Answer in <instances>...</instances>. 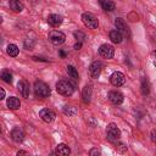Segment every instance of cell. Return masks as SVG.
<instances>
[{
	"label": "cell",
	"mask_w": 156,
	"mask_h": 156,
	"mask_svg": "<svg viewBox=\"0 0 156 156\" xmlns=\"http://www.w3.org/2000/svg\"><path fill=\"white\" fill-rule=\"evenodd\" d=\"M110 82H111V84H112L113 87H121V85L124 84V82H126V77H124V74H123L122 72L116 71V72H113V73L111 74V77H110Z\"/></svg>",
	"instance_id": "8"
},
{
	"label": "cell",
	"mask_w": 156,
	"mask_h": 156,
	"mask_svg": "<svg viewBox=\"0 0 156 156\" xmlns=\"http://www.w3.org/2000/svg\"><path fill=\"white\" fill-rule=\"evenodd\" d=\"M116 149H118L119 151H122V152H123V151H126V150H127V146H126L124 144H116Z\"/></svg>",
	"instance_id": "28"
},
{
	"label": "cell",
	"mask_w": 156,
	"mask_h": 156,
	"mask_svg": "<svg viewBox=\"0 0 156 156\" xmlns=\"http://www.w3.org/2000/svg\"><path fill=\"white\" fill-rule=\"evenodd\" d=\"M82 21H83L84 26L88 27V28H90V29H96L99 27L98 18L93 13H90V12H84L82 15Z\"/></svg>",
	"instance_id": "3"
},
{
	"label": "cell",
	"mask_w": 156,
	"mask_h": 156,
	"mask_svg": "<svg viewBox=\"0 0 156 156\" xmlns=\"http://www.w3.org/2000/svg\"><path fill=\"white\" fill-rule=\"evenodd\" d=\"M99 54L101 57L104 58H112L113 55H115V49L112 45L110 44H102L100 48H99Z\"/></svg>",
	"instance_id": "7"
},
{
	"label": "cell",
	"mask_w": 156,
	"mask_h": 156,
	"mask_svg": "<svg viewBox=\"0 0 156 156\" xmlns=\"http://www.w3.org/2000/svg\"><path fill=\"white\" fill-rule=\"evenodd\" d=\"M39 116H40V118H41L44 122H46V123H51V122L55 119V117H56L55 112H54L52 110H49V108H43V110H40Z\"/></svg>",
	"instance_id": "10"
},
{
	"label": "cell",
	"mask_w": 156,
	"mask_h": 156,
	"mask_svg": "<svg viewBox=\"0 0 156 156\" xmlns=\"http://www.w3.org/2000/svg\"><path fill=\"white\" fill-rule=\"evenodd\" d=\"M115 26H116V28H117V30L122 34V35H124V37H128L129 35V27L126 24V22H124V20L123 18H116V21H115Z\"/></svg>",
	"instance_id": "9"
},
{
	"label": "cell",
	"mask_w": 156,
	"mask_h": 156,
	"mask_svg": "<svg viewBox=\"0 0 156 156\" xmlns=\"http://www.w3.org/2000/svg\"><path fill=\"white\" fill-rule=\"evenodd\" d=\"M65 39H66V35L60 32V30H51L49 33V40L54 44V45H61L65 43Z\"/></svg>",
	"instance_id": "5"
},
{
	"label": "cell",
	"mask_w": 156,
	"mask_h": 156,
	"mask_svg": "<svg viewBox=\"0 0 156 156\" xmlns=\"http://www.w3.org/2000/svg\"><path fill=\"white\" fill-rule=\"evenodd\" d=\"M63 113L67 115V116H76V115L78 113V110H77V107H74V106L66 105V106L63 107Z\"/></svg>",
	"instance_id": "21"
},
{
	"label": "cell",
	"mask_w": 156,
	"mask_h": 156,
	"mask_svg": "<svg viewBox=\"0 0 156 156\" xmlns=\"http://www.w3.org/2000/svg\"><path fill=\"white\" fill-rule=\"evenodd\" d=\"M99 2L105 11H113L116 7V5L112 0H99Z\"/></svg>",
	"instance_id": "18"
},
{
	"label": "cell",
	"mask_w": 156,
	"mask_h": 156,
	"mask_svg": "<svg viewBox=\"0 0 156 156\" xmlns=\"http://www.w3.org/2000/svg\"><path fill=\"white\" fill-rule=\"evenodd\" d=\"M11 138L13 141L16 143H21L23 139H24V132L22 128L20 127H15L12 130H11Z\"/></svg>",
	"instance_id": "12"
},
{
	"label": "cell",
	"mask_w": 156,
	"mask_h": 156,
	"mask_svg": "<svg viewBox=\"0 0 156 156\" xmlns=\"http://www.w3.org/2000/svg\"><path fill=\"white\" fill-rule=\"evenodd\" d=\"M34 44H35V41L33 39H26L24 40V48L28 49V50H32L33 46H34Z\"/></svg>",
	"instance_id": "27"
},
{
	"label": "cell",
	"mask_w": 156,
	"mask_h": 156,
	"mask_svg": "<svg viewBox=\"0 0 156 156\" xmlns=\"http://www.w3.org/2000/svg\"><path fill=\"white\" fill-rule=\"evenodd\" d=\"M74 38H76L79 43H83V41H84V39H85V34H84L83 32L78 30V32H74Z\"/></svg>",
	"instance_id": "26"
},
{
	"label": "cell",
	"mask_w": 156,
	"mask_h": 156,
	"mask_svg": "<svg viewBox=\"0 0 156 156\" xmlns=\"http://www.w3.org/2000/svg\"><path fill=\"white\" fill-rule=\"evenodd\" d=\"M1 22H2V18H1V16H0V23H1Z\"/></svg>",
	"instance_id": "33"
},
{
	"label": "cell",
	"mask_w": 156,
	"mask_h": 156,
	"mask_svg": "<svg viewBox=\"0 0 156 156\" xmlns=\"http://www.w3.org/2000/svg\"><path fill=\"white\" fill-rule=\"evenodd\" d=\"M106 134H107V139L110 140V141H117L118 139H119V136H121V130H119V128L117 127V124H115V123H110L108 126H107V129H106Z\"/></svg>",
	"instance_id": "4"
},
{
	"label": "cell",
	"mask_w": 156,
	"mask_h": 156,
	"mask_svg": "<svg viewBox=\"0 0 156 156\" xmlns=\"http://www.w3.org/2000/svg\"><path fill=\"white\" fill-rule=\"evenodd\" d=\"M56 90L58 94H61L63 96H71L74 91V87L71 82H68L66 79H61L56 84Z\"/></svg>",
	"instance_id": "1"
},
{
	"label": "cell",
	"mask_w": 156,
	"mask_h": 156,
	"mask_svg": "<svg viewBox=\"0 0 156 156\" xmlns=\"http://www.w3.org/2000/svg\"><path fill=\"white\" fill-rule=\"evenodd\" d=\"M17 88H18V90L23 98H26V99L29 98V93H30L29 91V84L26 80H20L17 84Z\"/></svg>",
	"instance_id": "13"
},
{
	"label": "cell",
	"mask_w": 156,
	"mask_h": 156,
	"mask_svg": "<svg viewBox=\"0 0 156 156\" xmlns=\"http://www.w3.org/2000/svg\"><path fill=\"white\" fill-rule=\"evenodd\" d=\"M108 35H110L111 41L115 43V44H119V43H122V40H123V35H122L117 29H116V30H111Z\"/></svg>",
	"instance_id": "16"
},
{
	"label": "cell",
	"mask_w": 156,
	"mask_h": 156,
	"mask_svg": "<svg viewBox=\"0 0 156 156\" xmlns=\"http://www.w3.org/2000/svg\"><path fill=\"white\" fill-rule=\"evenodd\" d=\"M94 154H98V155H99V154H100V151H99V150H96V149H93V150L90 151V155H94Z\"/></svg>",
	"instance_id": "32"
},
{
	"label": "cell",
	"mask_w": 156,
	"mask_h": 156,
	"mask_svg": "<svg viewBox=\"0 0 156 156\" xmlns=\"http://www.w3.org/2000/svg\"><path fill=\"white\" fill-rule=\"evenodd\" d=\"M6 105H7V107L11 108V110H18V108L21 107V101H20V99H17L16 96H11V98H9V99L6 100Z\"/></svg>",
	"instance_id": "15"
},
{
	"label": "cell",
	"mask_w": 156,
	"mask_h": 156,
	"mask_svg": "<svg viewBox=\"0 0 156 156\" xmlns=\"http://www.w3.org/2000/svg\"><path fill=\"white\" fill-rule=\"evenodd\" d=\"M80 46H82V43H79V41L74 44V49H76V50H79V49H80Z\"/></svg>",
	"instance_id": "31"
},
{
	"label": "cell",
	"mask_w": 156,
	"mask_h": 156,
	"mask_svg": "<svg viewBox=\"0 0 156 156\" xmlns=\"http://www.w3.org/2000/svg\"><path fill=\"white\" fill-rule=\"evenodd\" d=\"M102 68H104V65H102L101 61H94V62L89 66V74H90V77L94 78V79H95V78H99V76H100Z\"/></svg>",
	"instance_id": "6"
},
{
	"label": "cell",
	"mask_w": 156,
	"mask_h": 156,
	"mask_svg": "<svg viewBox=\"0 0 156 156\" xmlns=\"http://www.w3.org/2000/svg\"><path fill=\"white\" fill-rule=\"evenodd\" d=\"M4 98H5V90L0 87V100H2Z\"/></svg>",
	"instance_id": "29"
},
{
	"label": "cell",
	"mask_w": 156,
	"mask_h": 156,
	"mask_svg": "<svg viewBox=\"0 0 156 156\" xmlns=\"http://www.w3.org/2000/svg\"><path fill=\"white\" fill-rule=\"evenodd\" d=\"M34 93H35V95H37L38 98L44 99V98H48V96L50 95V88H49V85L45 84L44 82L37 80V82L34 83Z\"/></svg>",
	"instance_id": "2"
},
{
	"label": "cell",
	"mask_w": 156,
	"mask_h": 156,
	"mask_svg": "<svg viewBox=\"0 0 156 156\" xmlns=\"http://www.w3.org/2000/svg\"><path fill=\"white\" fill-rule=\"evenodd\" d=\"M10 7L11 10H13L15 12H21L24 9V5L22 4V1L20 0H10Z\"/></svg>",
	"instance_id": "19"
},
{
	"label": "cell",
	"mask_w": 156,
	"mask_h": 156,
	"mask_svg": "<svg viewBox=\"0 0 156 156\" xmlns=\"http://www.w3.org/2000/svg\"><path fill=\"white\" fill-rule=\"evenodd\" d=\"M0 133H1V128H0Z\"/></svg>",
	"instance_id": "34"
},
{
	"label": "cell",
	"mask_w": 156,
	"mask_h": 156,
	"mask_svg": "<svg viewBox=\"0 0 156 156\" xmlns=\"http://www.w3.org/2000/svg\"><path fill=\"white\" fill-rule=\"evenodd\" d=\"M107 98L108 100L113 104V105H121L123 102V95L119 93V91H116V90H112L107 94Z\"/></svg>",
	"instance_id": "11"
},
{
	"label": "cell",
	"mask_w": 156,
	"mask_h": 156,
	"mask_svg": "<svg viewBox=\"0 0 156 156\" xmlns=\"http://www.w3.org/2000/svg\"><path fill=\"white\" fill-rule=\"evenodd\" d=\"M141 93H143V95H147L150 93V85H149L147 80H145V79L141 83Z\"/></svg>",
	"instance_id": "25"
},
{
	"label": "cell",
	"mask_w": 156,
	"mask_h": 156,
	"mask_svg": "<svg viewBox=\"0 0 156 156\" xmlns=\"http://www.w3.org/2000/svg\"><path fill=\"white\" fill-rule=\"evenodd\" d=\"M67 73H68V76H69L71 78H73V79H76V80L79 78L78 71H77V68H76L74 66H67Z\"/></svg>",
	"instance_id": "22"
},
{
	"label": "cell",
	"mask_w": 156,
	"mask_h": 156,
	"mask_svg": "<svg viewBox=\"0 0 156 156\" xmlns=\"http://www.w3.org/2000/svg\"><path fill=\"white\" fill-rule=\"evenodd\" d=\"M56 154L61 155V156H67V155L71 154V149L66 144H58L56 146Z\"/></svg>",
	"instance_id": "17"
},
{
	"label": "cell",
	"mask_w": 156,
	"mask_h": 156,
	"mask_svg": "<svg viewBox=\"0 0 156 156\" xmlns=\"http://www.w3.org/2000/svg\"><path fill=\"white\" fill-rule=\"evenodd\" d=\"M0 78L6 83H11L12 82V74L10 73V71H6V69L0 73Z\"/></svg>",
	"instance_id": "23"
},
{
	"label": "cell",
	"mask_w": 156,
	"mask_h": 156,
	"mask_svg": "<svg viewBox=\"0 0 156 156\" xmlns=\"http://www.w3.org/2000/svg\"><path fill=\"white\" fill-rule=\"evenodd\" d=\"M58 56L62 57V58H65V57H66V52H65L63 50H58Z\"/></svg>",
	"instance_id": "30"
},
{
	"label": "cell",
	"mask_w": 156,
	"mask_h": 156,
	"mask_svg": "<svg viewBox=\"0 0 156 156\" xmlns=\"http://www.w3.org/2000/svg\"><path fill=\"white\" fill-rule=\"evenodd\" d=\"M6 52H7L10 56L16 57V56L18 55V52H20V49H18V46L15 45V44H9L7 48H6Z\"/></svg>",
	"instance_id": "20"
},
{
	"label": "cell",
	"mask_w": 156,
	"mask_h": 156,
	"mask_svg": "<svg viewBox=\"0 0 156 156\" xmlns=\"http://www.w3.org/2000/svg\"><path fill=\"white\" fill-rule=\"evenodd\" d=\"M62 16L60 15H56V13H52V15H49L48 17V23L51 26V27H58L61 23H62Z\"/></svg>",
	"instance_id": "14"
},
{
	"label": "cell",
	"mask_w": 156,
	"mask_h": 156,
	"mask_svg": "<svg viewBox=\"0 0 156 156\" xmlns=\"http://www.w3.org/2000/svg\"><path fill=\"white\" fill-rule=\"evenodd\" d=\"M90 94H91V87L90 85H87L83 90V100L85 102H89L90 101Z\"/></svg>",
	"instance_id": "24"
}]
</instances>
